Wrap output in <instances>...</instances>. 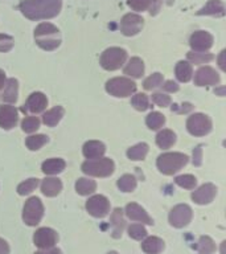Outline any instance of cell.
<instances>
[{
	"instance_id": "6da1fadb",
	"label": "cell",
	"mask_w": 226,
	"mask_h": 254,
	"mask_svg": "<svg viewBox=\"0 0 226 254\" xmlns=\"http://www.w3.org/2000/svg\"><path fill=\"white\" fill-rule=\"evenodd\" d=\"M62 7L61 0H23L20 11L29 20H47L56 17Z\"/></svg>"
},
{
	"instance_id": "7a4b0ae2",
	"label": "cell",
	"mask_w": 226,
	"mask_h": 254,
	"mask_svg": "<svg viewBox=\"0 0 226 254\" xmlns=\"http://www.w3.org/2000/svg\"><path fill=\"white\" fill-rule=\"evenodd\" d=\"M35 40L44 51H55L61 43L58 28L51 23H41L35 29Z\"/></svg>"
},
{
	"instance_id": "3957f363",
	"label": "cell",
	"mask_w": 226,
	"mask_h": 254,
	"mask_svg": "<svg viewBox=\"0 0 226 254\" xmlns=\"http://www.w3.org/2000/svg\"><path fill=\"white\" fill-rule=\"evenodd\" d=\"M188 156L181 152H167L158 158V168L164 175H173L186 166Z\"/></svg>"
},
{
	"instance_id": "277c9868",
	"label": "cell",
	"mask_w": 226,
	"mask_h": 254,
	"mask_svg": "<svg viewBox=\"0 0 226 254\" xmlns=\"http://www.w3.org/2000/svg\"><path fill=\"white\" fill-rule=\"evenodd\" d=\"M114 162L109 158L89 159L82 164L83 174L89 176H97V178H107L114 172Z\"/></svg>"
},
{
	"instance_id": "5b68a950",
	"label": "cell",
	"mask_w": 226,
	"mask_h": 254,
	"mask_svg": "<svg viewBox=\"0 0 226 254\" xmlns=\"http://www.w3.org/2000/svg\"><path fill=\"white\" fill-rule=\"evenodd\" d=\"M136 90V83L131 81V78L126 77H115V78L109 79L106 82V91L110 93L114 97L118 98H124L134 94Z\"/></svg>"
},
{
	"instance_id": "8992f818",
	"label": "cell",
	"mask_w": 226,
	"mask_h": 254,
	"mask_svg": "<svg viewBox=\"0 0 226 254\" xmlns=\"http://www.w3.org/2000/svg\"><path fill=\"white\" fill-rule=\"evenodd\" d=\"M127 52L122 48H109L101 56V65L106 70H116L126 63Z\"/></svg>"
},
{
	"instance_id": "52a82bcc",
	"label": "cell",
	"mask_w": 226,
	"mask_h": 254,
	"mask_svg": "<svg viewBox=\"0 0 226 254\" xmlns=\"http://www.w3.org/2000/svg\"><path fill=\"white\" fill-rule=\"evenodd\" d=\"M44 216V205L39 197H31L25 202L23 210L24 222L29 226H36Z\"/></svg>"
},
{
	"instance_id": "ba28073f",
	"label": "cell",
	"mask_w": 226,
	"mask_h": 254,
	"mask_svg": "<svg viewBox=\"0 0 226 254\" xmlns=\"http://www.w3.org/2000/svg\"><path fill=\"white\" fill-rule=\"evenodd\" d=\"M186 128L194 136H204L212 130V121L205 114H193L188 118Z\"/></svg>"
},
{
	"instance_id": "9c48e42d",
	"label": "cell",
	"mask_w": 226,
	"mask_h": 254,
	"mask_svg": "<svg viewBox=\"0 0 226 254\" xmlns=\"http://www.w3.org/2000/svg\"><path fill=\"white\" fill-rule=\"evenodd\" d=\"M192 209L186 204H178L170 212V224L174 228H184L192 220Z\"/></svg>"
},
{
	"instance_id": "30bf717a",
	"label": "cell",
	"mask_w": 226,
	"mask_h": 254,
	"mask_svg": "<svg viewBox=\"0 0 226 254\" xmlns=\"http://www.w3.org/2000/svg\"><path fill=\"white\" fill-rule=\"evenodd\" d=\"M86 209L91 216L102 218L110 212V202H109L107 197H105L102 194H95L87 200Z\"/></svg>"
},
{
	"instance_id": "8fae6325",
	"label": "cell",
	"mask_w": 226,
	"mask_h": 254,
	"mask_svg": "<svg viewBox=\"0 0 226 254\" xmlns=\"http://www.w3.org/2000/svg\"><path fill=\"white\" fill-rule=\"evenodd\" d=\"M35 245L40 249H51L58 241V234L51 228H40L33 236Z\"/></svg>"
},
{
	"instance_id": "7c38bea8",
	"label": "cell",
	"mask_w": 226,
	"mask_h": 254,
	"mask_svg": "<svg viewBox=\"0 0 226 254\" xmlns=\"http://www.w3.org/2000/svg\"><path fill=\"white\" fill-rule=\"evenodd\" d=\"M143 17L136 13H127L123 16L120 21V31L124 36H135L142 31L143 28Z\"/></svg>"
},
{
	"instance_id": "4fadbf2b",
	"label": "cell",
	"mask_w": 226,
	"mask_h": 254,
	"mask_svg": "<svg viewBox=\"0 0 226 254\" xmlns=\"http://www.w3.org/2000/svg\"><path fill=\"white\" fill-rule=\"evenodd\" d=\"M194 83L197 86H212L220 83V74L210 66L200 67L194 74Z\"/></svg>"
},
{
	"instance_id": "5bb4252c",
	"label": "cell",
	"mask_w": 226,
	"mask_h": 254,
	"mask_svg": "<svg viewBox=\"0 0 226 254\" xmlns=\"http://www.w3.org/2000/svg\"><path fill=\"white\" fill-rule=\"evenodd\" d=\"M189 45L194 52H206L213 47V36L209 32L197 31L190 36Z\"/></svg>"
},
{
	"instance_id": "9a60e30c",
	"label": "cell",
	"mask_w": 226,
	"mask_h": 254,
	"mask_svg": "<svg viewBox=\"0 0 226 254\" xmlns=\"http://www.w3.org/2000/svg\"><path fill=\"white\" fill-rule=\"evenodd\" d=\"M216 194H217V188H216V186H213L212 183H206V184L200 187L198 190H193V193H192V200H193L196 204L205 205V204H209V202L213 201V198L216 197Z\"/></svg>"
},
{
	"instance_id": "2e32d148",
	"label": "cell",
	"mask_w": 226,
	"mask_h": 254,
	"mask_svg": "<svg viewBox=\"0 0 226 254\" xmlns=\"http://www.w3.org/2000/svg\"><path fill=\"white\" fill-rule=\"evenodd\" d=\"M17 110L13 106L9 105H3L0 106V127L4 130H11L17 123Z\"/></svg>"
},
{
	"instance_id": "e0dca14e",
	"label": "cell",
	"mask_w": 226,
	"mask_h": 254,
	"mask_svg": "<svg viewBox=\"0 0 226 254\" xmlns=\"http://www.w3.org/2000/svg\"><path fill=\"white\" fill-rule=\"evenodd\" d=\"M126 214L127 217L132 220V221L142 222V224H147V225H152L154 222L151 220V217L147 214V212L143 209L142 206L135 204V202H131L126 206Z\"/></svg>"
},
{
	"instance_id": "ac0fdd59",
	"label": "cell",
	"mask_w": 226,
	"mask_h": 254,
	"mask_svg": "<svg viewBox=\"0 0 226 254\" xmlns=\"http://www.w3.org/2000/svg\"><path fill=\"white\" fill-rule=\"evenodd\" d=\"M27 110L31 111V113H43L48 106V99L47 97L43 94V93H33V94L29 95V98L27 101Z\"/></svg>"
},
{
	"instance_id": "d6986e66",
	"label": "cell",
	"mask_w": 226,
	"mask_h": 254,
	"mask_svg": "<svg viewBox=\"0 0 226 254\" xmlns=\"http://www.w3.org/2000/svg\"><path fill=\"white\" fill-rule=\"evenodd\" d=\"M83 155L87 159H98L102 158L103 154L106 152V147L102 142L98 140H90V142L85 143L83 146Z\"/></svg>"
},
{
	"instance_id": "ffe728a7",
	"label": "cell",
	"mask_w": 226,
	"mask_h": 254,
	"mask_svg": "<svg viewBox=\"0 0 226 254\" xmlns=\"http://www.w3.org/2000/svg\"><path fill=\"white\" fill-rule=\"evenodd\" d=\"M62 190V183L57 178H47L41 183V192L48 197H55Z\"/></svg>"
},
{
	"instance_id": "44dd1931",
	"label": "cell",
	"mask_w": 226,
	"mask_h": 254,
	"mask_svg": "<svg viewBox=\"0 0 226 254\" xmlns=\"http://www.w3.org/2000/svg\"><path fill=\"white\" fill-rule=\"evenodd\" d=\"M17 94H19V85H17V81L15 78H11L5 81V85H4L3 94H1V98H3L4 102L7 103H15L17 101Z\"/></svg>"
},
{
	"instance_id": "7402d4cb",
	"label": "cell",
	"mask_w": 226,
	"mask_h": 254,
	"mask_svg": "<svg viewBox=\"0 0 226 254\" xmlns=\"http://www.w3.org/2000/svg\"><path fill=\"white\" fill-rule=\"evenodd\" d=\"M197 15H212V16H224L225 15V7L221 0H209L204 7L197 12Z\"/></svg>"
},
{
	"instance_id": "603a6c76",
	"label": "cell",
	"mask_w": 226,
	"mask_h": 254,
	"mask_svg": "<svg viewBox=\"0 0 226 254\" xmlns=\"http://www.w3.org/2000/svg\"><path fill=\"white\" fill-rule=\"evenodd\" d=\"M144 73V64L139 57H132L124 67V74L132 78H140Z\"/></svg>"
},
{
	"instance_id": "cb8c5ba5",
	"label": "cell",
	"mask_w": 226,
	"mask_h": 254,
	"mask_svg": "<svg viewBox=\"0 0 226 254\" xmlns=\"http://www.w3.org/2000/svg\"><path fill=\"white\" fill-rule=\"evenodd\" d=\"M65 162H63L62 159H49V160H45L43 163V167H41V170L45 175H57L61 174L63 170H65Z\"/></svg>"
},
{
	"instance_id": "d4e9b609",
	"label": "cell",
	"mask_w": 226,
	"mask_h": 254,
	"mask_svg": "<svg viewBox=\"0 0 226 254\" xmlns=\"http://www.w3.org/2000/svg\"><path fill=\"white\" fill-rule=\"evenodd\" d=\"M174 73H176V77L180 82H188L193 75V69H192V65L189 63L178 61L176 67H174Z\"/></svg>"
},
{
	"instance_id": "484cf974",
	"label": "cell",
	"mask_w": 226,
	"mask_h": 254,
	"mask_svg": "<svg viewBox=\"0 0 226 254\" xmlns=\"http://www.w3.org/2000/svg\"><path fill=\"white\" fill-rule=\"evenodd\" d=\"M63 113H65V111H63V109L61 106L53 107V109L48 110L47 113L43 115L44 123H45V125L49 127L56 126V125H57V123H58L61 119H62Z\"/></svg>"
},
{
	"instance_id": "4316f807",
	"label": "cell",
	"mask_w": 226,
	"mask_h": 254,
	"mask_svg": "<svg viewBox=\"0 0 226 254\" xmlns=\"http://www.w3.org/2000/svg\"><path fill=\"white\" fill-rule=\"evenodd\" d=\"M176 142V135L172 130H162L156 135V143L163 150H167L172 147Z\"/></svg>"
},
{
	"instance_id": "83f0119b",
	"label": "cell",
	"mask_w": 226,
	"mask_h": 254,
	"mask_svg": "<svg viewBox=\"0 0 226 254\" xmlns=\"http://www.w3.org/2000/svg\"><path fill=\"white\" fill-rule=\"evenodd\" d=\"M142 249L147 254H159L164 249V242L159 237H148L142 244Z\"/></svg>"
},
{
	"instance_id": "f1b7e54d",
	"label": "cell",
	"mask_w": 226,
	"mask_h": 254,
	"mask_svg": "<svg viewBox=\"0 0 226 254\" xmlns=\"http://www.w3.org/2000/svg\"><path fill=\"white\" fill-rule=\"evenodd\" d=\"M95 188H97V184H95L94 180H90V179L81 178L75 183V190L82 196L91 194L95 190Z\"/></svg>"
},
{
	"instance_id": "f546056e",
	"label": "cell",
	"mask_w": 226,
	"mask_h": 254,
	"mask_svg": "<svg viewBox=\"0 0 226 254\" xmlns=\"http://www.w3.org/2000/svg\"><path fill=\"white\" fill-rule=\"evenodd\" d=\"M147 154H148V144L147 143H139V144H136V146L131 147V148H128V151H127V156H128V159H131V160H143V159L146 158Z\"/></svg>"
},
{
	"instance_id": "4dcf8cb0",
	"label": "cell",
	"mask_w": 226,
	"mask_h": 254,
	"mask_svg": "<svg viewBox=\"0 0 226 254\" xmlns=\"http://www.w3.org/2000/svg\"><path fill=\"white\" fill-rule=\"evenodd\" d=\"M111 225L114 226V234H113V237H120V236H122L123 228H124V220H123L122 216V209L116 208V209L114 210V213L111 216Z\"/></svg>"
},
{
	"instance_id": "1f68e13d",
	"label": "cell",
	"mask_w": 226,
	"mask_h": 254,
	"mask_svg": "<svg viewBox=\"0 0 226 254\" xmlns=\"http://www.w3.org/2000/svg\"><path fill=\"white\" fill-rule=\"evenodd\" d=\"M147 126L150 127L151 130H159L160 127H163V125L166 123V118L162 113H158V111H152L146 119Z\"/></svg>"
},
{
	"instance_id": "d6a6232c",
	"label": "cell",
	"mask_w": 226,
	"mask_h": 254,
	"mask_svg": "<svg viewBox=\"0 0 226 254\" xmlns=\"http://www.w3.org/2000/svg\"><path fill=\"white\" fill-rule=\"evenodd\" d=\"M118 188L122 192H132L136 188V179L132 175H123L118 180Z\"/></svg>"
},
{
	"instance_id": "836d02e7",
	"label": "cell",
	"mask_w": 226,
	"mask_h": 254,
	"mask_svg": "<svg viewBox=\"0 0 226 254\" xmlns=\"http://www.w3.org/2000/svg\"><path fill=\"white\" fill-rule=\"evenodd\" d=\"M48 142L47 135H31L29 138H27V147L31 151H37Z\"/></svg>"
},
{
	"instance_id": "e575fe53",
	"label": "cell",
	"mask_w": 226,
	"mask_h": 254,
	"mask_svg": "<svg viewBox=\"0 0 226 254\" xmlns=\"http://www.w3.org/2000/svg\"><path fill=\"white\" fill-rule=\"evenodd\" d=\"M37 186H39V179H28V180L23 182L21 184H19V187H17V193L21 194V196L29 194L37 188Z\"/></svg>"
},
{
	"instance_id": "d590c367",
	"label": "cell",
	"mask_w": 226,
	"mask_h": 254,
	"mask_svg": "<svg viewBox=\"0 0 226 254\" xmlns=\"http://www.w3.org/2000/svg\"><path fill=\"white\" fill-rule=\"evenodd\" d=\"M216 250L213 240L208 236H202L198 241V253L200 254H212Z\"/></svg>"
},
{
	"instance_id": "8d00e7d4",
	"label": "cell",
	"mask_w": 226,
	"mask_h": 254,
	"mask_svg": "<svg viewBox=\"0 0 226 254\" xmlns=\"http://www.w3.org/2000/svg\"><path fill=\"white\" fill-rule=\"evenodd\" d=\"M213 59V55L205 53V52H204V53H201V52H189V53H188V60H189L190 63L197 64V65L209 63V61H212Z\"/></svg>"
},
{
	"instance_id": "74e56055",
	"label": "cell",
	"mask_w": 226,
	"mask_h": 254,
	"mask_svg": "<svg viewBox=\"0 0 226 254\" xmlns=\"http://www.w3.org/2000/svg\"><path fill=\"white\" fill-rule=\"evenodd\" d=\"M131 103L132 106L139 111H146L148 107H150V101H148V97L143 93H139V94H135L131 99Z\"/></svg>"
},
{
	"instance_id": "f35d334b",
	"label": "cell",
	"mask_w": 226,
	"mask_h": 254,
	"mask_svg": "<svg viewBox=\"0 0 226 254\" xmlns=\"http://www.w3.org/2000/svg\"><path fill=\"white\" fill-rule=\"evenodd\" d=\"M174 182H176L177 186H180L181 188H185V190H193L196 184H197V180H196L193 175H181V176H177L174 179Z\"/></svg>"
},
{
	"instance_id": "ab89813d",
	"label": "cell",
	"mask_w": 226,
	"mask_h": 254,
	"mask_svg": "<svg viewBox=\"0 0 226 254\" xmlns=\"http://www.w3.org/2000/svg\"><path fill=\"white\" fill-rule=\"evenodd\" d=\"M163 74L160 73H154L152 75H150L148 78L144 79V82H143V86L146 90H152V89H156V87L162 86L163 85Z\"/></svg>"
},
{
	"instance_id": "60d3db41",
	"label": "cell",
	"mask_w": 226,
	"mask_h": 254,
	"mask_svg": "<svg viewBox=\"0 0 226 254\" xmlns=\"http://www.w3.org/2000/svg\"><path fill=\"white\" fill-rule=\"evenodd\" d=\"M40 127V121L37 117H27V118H24V121L21 122V128L25 132H35L37 128Z\"/></svg>"
},
{
	"instance_id": "b9f144b4",
	"label": "cell",
	"mask_w": 226,
	"mask_h": 254,
	"mask_svg": "<svg viewBox=\"0 0 226 254\" xmlns=\"http://www.w3.org/2000/svg\"><path fill=\"white\" fill-rule=\"evenodd\" d=\"M128 234L134 240H142V238H144L147 236V230L142 224H132L128 228Z\"/></svg>"
},
{
	"instance_id": "7bdbcfd3",
	"label": "cell",
	"mask_w": 226,
	"mask_h": 254,
	"mask_svg": "<svg viewBox=\"0 0 226 254\" xmlns=\"http://www.w3.org/2000/svg\"><path fill=\"white\" fill-rule=\"evenodd\" d=\"M152 0H128L130 5L134 11H146L147 8H150Z\"/></svg>"
},
{
	"instance_id": "ee69618b",
	"label": "cell",
	"mask_w": 226,
	"mask_h": 254,
	"mask_svg": "<svg viewBox=\"0 0 226 254\" xmlns=\"http://www.w3.org/2000/svg\"><path fill=\"white\" fill-rule=\"evenodd\" d=\"M13 39L11 36L0 33V52H8L13 48Z\"/></svg>"
},
{
	"instance_id": "f6af8a7d",
	"label": "cell",
	"mask_w": 226,
	"mask_h": 254,
	"mask_svg": "<svg viewBox=\"0 0 226 254\" xmlns=\"http://www.w3.org/2000/svg\"><path fill=\"white\" fill-rule=\"evenodd\" d=\"M152 101H154L158 106L166 107L170 103V95L163 94V93H155V94H152Z\"/></svg>"
},
{
	"instance_id": "bcb514c9",
	"label": "cell",
	"mask_w": 226,
	"mask_h": 254,
	"mask_svg": "<svg viewBox=\"0 0 226 254\" xmlns=\"http://www.w3.org/2000/svg\"><path fill=\"white\" fill-rule=\"evenodd\" d=\"M202 159V148L201 146H197L193 151V164L194 166H201Z\"/></svg>"
},
{
	"instance_id": "7dc6e473",
	"label": "cell",
	"mask_w": 226,
	"mask_h": 254,
	"mask_svg": "<svg viewBox=\"0 0 226 254\" xmlns=\"http://www.w3.org/2000/svg\"><path fill=\"white\" fill-rule=\"evenodd\" d=\"M163 90L168 91V93H173V91L178 90V85L173 81H167L164 85H163Z\"/></svg>"
},
{
	"instance_id": "c3c4849f",
	"label": "cell",
	"mask_w": 226,
	"mask_h": 254,
	"mask_svg": "<svg viewBox=\"0 0 226 254\" xmlns=\"http://www.w3.org/2000/svg\"><path fill=\"white\" fill-rule=\"evenodd\" d=\"M0 254H9V246L3 238H0Z\"/></svg>"
},
{
	"instance_id": "681fc988",
	"label": "cell",
	"mask_w": 226,
	"mask_h": 254,
	"mask_svg": "<svg viewBox=\"0 0 226 254\" xmlns=\"http://www.w3.org/2000/svg\"><path fill=\"white\" fill-rule=\"evenodd\" d=\"M162 1L163 0H152V1H151V4H156V5H154V7L151 8V15H156V13H158L159 9H160V4H162Z\"/></svg>"
},
{
	"instance_id": "f907efd6",
	"label": "cell",
	"mask_w": 226,
	"mask_h": 254,
	"mask_svg": "<svg viewBox=\"0 0 226 254\" xmlns=\"http://www.w3.org/2000/svg\"><path fill=\"white\" fill-rule=\"evenodd\" d=\"M35 254H61V250L56 249V248H51V249H43L41 252H37Z\"/></svg>"
},
{
	"instance_id": "816d5d0a",
	"label": "cell",
	"mask_w": 226,
	"mask_h": 254,
	"mask_svg": "<svg viewBox=\"0 0 226 254\" xmlns=\"http://www.w3.org/2000/svg\"><path fill=\"white\" fill-rule=\"evenodd\" d=\"M225 51H222L221 53H220V57H218V64H220V67H221L222 70H226L225 67Z\"/></svg>"
},
{
	"instance_id": "f5cc1de1",
	"label": "cell",
	"mask_w": 226,
	"mask_h": 254,
	"mask_svg": "<svg viewBox=\"0 0 226 254\" xmlns=\"http://www.w3.org/2000/svg\"><path fill=\"white\" fill-rule=\"evenodd\" d=\"M5 74H4V71L0 69V89H3L4 85H5Z\"/></svg>"
},
{
	"instance_id": "db71d44e",
	"label": "cell",
	"mask_w": 226,
	"mask_h": 254,
	"mask_svg": "<svg viewBox=\"0 0 226 254\" xmlns=\"http://www.w3.org/2000/svg\"><path fill=\"white\" fill-rule=\"evenodd\" d=\"M221 253L225 254V241L222 242V248H221Z\"/></svg>"
},
{
	"instance_id": "11a10c76",
	"label": "cell",
	"mask_w": 226,
	"mask_h": 254,
	"mask_svg": "<svg viewBox=\"0 0 226 254\" xmlns=\"http://www.w3.org/2000/svg\"><path fill=\"white\" fill-rule=\"evenodd\" d=\"M109 254H118V253H116V252H110Z\"/></svg>"
}]
</instances>
